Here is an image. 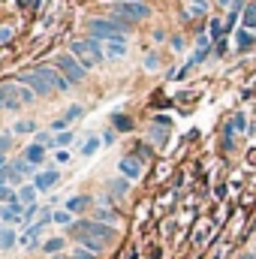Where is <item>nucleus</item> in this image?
I'll use <instances>...</instances> for the list:
<instances>
[{
  "label": "nucleus",
  "instance_id": "12",
  "mask_svg": "<svg viewBox=\"0 0 256 259\" xmlns=\"http://www.w3.org/2000/svg\"><path fill=\"white\" fill-rule=\"evenodd\" d=\"M18 232H15V226H0V253H6V250H12L15 244H18Z\"/></svg>",
  "mask_w": 256,
  "mask_h": 259
},
{
  "label": "nucleus",
  "instance_id": "4",
  "mask_svg": "<svg viewBox=\"0 0 256 259\" xmlns=\"http://www.w3.org/2000/svg\"><path fill=\"white\" fill-rule=\"evenodd\" d=\"M55 66H58V69L66 75V81H69V84H81V81H84V75H88V69L78 64L72 55H58Z\"/></svg>",
  "mask_w": 256,
  "mask_h": 259
},
{
  "label": "nucleus",
  "instance_id": "28",
  "mask_svg": "<svg viewBox=\"0 0 256 259\" xmlns=\"http://www.w3.org/2000/svg\"><path fill=\"white\" fill-rule=\"evenodd\" d=\"M72 139H75V133H72V130L55 133V148H66V145H72Z\"/></svg>",
  "mask_w": 256,
  "mask_h": 259
},
{
  "label": "nucleus",
  "instance_id": "3",
  "mask_svg": "<svg viewBox=\"0 0 256 259\" xmlns=\"http://www.w3.org/2000/svg\"><path fill=\"white\" fill-rule=\"evenodd\" d=\"M72 232H78V235H91V238H97V241H103V244H109V241H115L118 238V229L112 226V223H100V220H75L72 226H69Z\"/></svg>",
  "mask_w": 256,
  "mask_h": 259
},
{
  "label": "nucleus",
  "instance_id": "44",
  "mask_svg": "<svg viewBox=\"0 0 256 259\" xmlns=\"http://www.w3.org/2000/svg\"><path fill=\"white\" fill-rule=\"evenodd\" d=\"M217 3H220V6H229V3H235V0H217Z\"/></svg>",
  "mask_w": 256,
  "mask_h": 259
},
{
  "label": "nucleus",
  "instance_id": "24",
  "mask_svg": "<svg viewBox=\"0 0 256 259\" xmlns=\"http://www.w3.org/2000/svg\"><path fill=\"white\" fill-rule=\"evenodd\" d=\"M115 217H118V214H115L109 205H100V208L94 211V220H100V223H115Z\"/></svg>",
  "mask_w": 256,
  "mask_h": 259
},
{
  "label": "nucleus",
  "instance_id": "43",
  "mask_svg": "<svg viewBox=\"0 0 256 259\" xmlns=\"http://www.w3.org/2000/svg\"><path fill=\"white\" fill-rule=\"evenodd\" d=\"M217 55H226V39H217Z\"/></svg>",
  "mask_w": 256,
  "mask_h": 259
},
{
  "label": "nucleus",
  "instance_id": "30",
  "mask_svg": "<svg viewBox=\"0 0 256 259\" xmlns=\"http://www.w3.org/2000/svg\"><path fill=\"white\" fill-rule=\"evenodd\" d=\"M250 46H253V33H250V30H238V49L247 52Z\"/></svg>",
  "mask_w": 256,
  "mask_h": 259
},
{
  "label": "nucleus",
  "instance_id": "19",
  "mask_svg": "<svg viewBox=\"0 0 256 259\" xmlns=\"http://www.w3.org/2000/svg\"><path fill=\"white\" fill-rule=\"evenodd\" d=\"M103 49H106V58H112V61L127 55V42H103Z\"/></svg>",
  "mask_w": 256,
  "mask_h": 259
},
{
  "label": "nucleus",
  "instance_id": "8",
  "mask_svg": "<svg viewBox=\"0 0 256 259\" xmlns=\"http://www.w3.org/2000/svg\"><path fill=\"white\" fill-rule=\"evenodd\" d=\"M118 169H121V178H127V181H139L142 178V160L133 157V154L118 160Z\"/></svg>",
  "mask_w": 256,
  "mask_h": 259
},
{
  "label": "nucleus",
  "instance_id": "31",
  "mask_svg": "<svg viewBox=\"0 0 256 259\" xmlns=\"http://www.w3.org/2000/svg\"><path fill=\"white\" fill-rule=\"evenodd\" d=\"M15 94H18L21 103H33V100H36V94H33L30 88H24V84H15Z\"/></svg>",
  "mask_w": 256,
  "mask_h": 259
},
{
  "label": "nucleus",
  "instance_id": "41",
  "mask_svg": "<svg viewBox=\"0 0 256 259\" xmlns=\"http://www.w3.org/2000/svg\"><path fill=\"white\" fill-rule=\"evenodd\" d=\"M12 145V139L6 136V133H0V154H6V148Z\"/></svg>",
  "mask_w": 256,
  "mask_h": 259
},
{
  "label": "nucleus",
  "instance_id": "23",
  "mask_svg": "<svg viewBox=\"0 0 256 259\" xmlns=\"http://www.w3.org/2000/svg\"><path fill=\"white\" fill-rule=\"evenodd\" d=\"M241 24H244V30H253L256 27V3L241 9Z\"/></svg>",
  "mask_w": 256,
  "mask_h": 259
},
{
  "label": "nucleus",
  "instance_id": "15",
  "mask_svg": "<svg viewBox=\"0 0 256 259\" xmlns=\"http://www.w3.org/2000/svg\"><path fill=\"white\" fill-rule=\"evenodd\" d=\"M36 196H39V190L33 187V181H30V184H21V187H18V202H21L24 208H27V205H36Z\"/></svg>",
  "mask_w": 256,
  "mask_h": 259
},
{
  "label": "nucleus",
  "instance_id": "45",
  "mask_svg": "<svg viewBox=\"0 0 256 259\" xmlns=\"http://www.w3.org/2000/svg\"><path fill=\"white\" fill-rule=\"evenodd\" d=\"M3 166H6V154H0V169H3Z\"/></svg>",
  "mask_w": 256,
  "mask_h": 259
},
{
  "label": "nucleus",
  "instance_id": "25",
  "mask_svg": "<svg viewBox=\"0 0 256 259\" xmlns=\"http://www.w3.org/2000/svg\"><path fill=\"white\" fill-rule=\"evenodd\" d=\"M130 184L133 181H127V178H115V181H109V190H112V196H127Z\"/></svg>",
  "mask_w": 256,
  "mask_h": 259
},
{
  "label": "nucleus",
  "instance_id": "9",
  "mask_svg": "<svg viewBox=\"0 0 256 259\" xmlns=\"http://www.w3.org/2000/svg\"><path fill=\"white\" fill-rule=\"evenodd\" d=\"M21 217H24V205H21V202L0 205V220H3V226H21Z\"/></svg>",
  "mask_w": 256,
  "mask_h": 259
},
{
  "label": "nucleus",
  "instance_id": "47",
  "mask_svg": "<svg viewBox=\"0 0 256 259\" xmlns=\"http://www.w3.org/2000/svg\"><path fill=\"white\" fill-rule=\"evenodd\" d=\"M250 256H253V259H256V247H253V250H250Z\"/></svg>",
  "mask_w": 256,
  "mask_h": 259
},
{
  "label": "nucleus",
  "instance_id": "27",
  "mask_svg": "<svg viewBox=\"0 0 256 259\" xmlns=\"http://www.w3.org/2000/svg\"><path fill=\"white\" fill-rule=\"evenodd\" d=\"M36 145H42V148H55V133L52 130H42V133H36V139H33Z\"/></svg>",
  "mask_w": 256,
  "mask_h": 259
},
{
  "label": "nucleus",
  "instance_id": "2",
  "mask_svg": "<svg viewBox=\"0 0 256 259\" xmlns=\"http://www.w3.org/2000/svg\"><path fill=\"white\" fill-rule=\"evenodd\" d=\"M109 15L115 18H124L130 24H139V21H148L151 18V6L145 0H115L109 6Z\"/></svg>",
  "mask_w": 256,
  "mask_h": 259
},
{
  "label": "nucleus",
  "instance_id": "34",
  "mask_svg": "<svg viewBox=\"0 0 256 259\" xmlns=\"http://www.w3.org/2000/svg\"><path fill=\"white\" fill-rule=\"evenodd\" d=\"M69 259H100L97 253H91V250H84V247H75L72 253H69Z\"/></svg>",
  "mask_w": 256,
  "mask_h": 259
},
{
  "label": "nucleus",
  "instance_id": "32",
  "mask_svg": "<svg viewBox=\"0 0 256 259\" xmlns=\"http://www.w3.org/2000/svg\"><path fill=\"white\" fill-rule=\"evenodd\" d=\"M223 33H226L223 21H217V18H214V21H211V33H208V36H211V39H223Z\"/></svg>",
  "mask_w": 256,
  "mask_h": 259
},
{
  "label": "nucleus",
  "instance_id": "42",
  "mask_svg": "<svg viewBox=\"0 0 256 259\" xmlns=\"http://www.w3.org/2000/svg\"><path fill=\"white\" fill-rule=\"evenodd\" d=\"M172 49H178V52H181V49H184V39H181V36H172Z\"/></svg>",
  "mask_w": 256,
  "mask_h": 259
},
{
  "label": "nucleus",
  "instance_id": "7",
  "mask_svg": "<svg viewBox=\"0 0 256 259\" xmlns=\"http://www.w3.org/2000/svg\"><path fill=\"white\" fill-rule=\"evenodd\" d=\"M58 181H61V169H42L33 175V187L39 193H49L52 187H58Z\"/></svg>",
  "mask_w": 256,
  "mask_h": 259
},
{
  "label": "nucleus",
  "instance_id": "38",
  "mask_svg": "<svg viewBox=\"0 0 256 259\" xmlns=\"http://www.w3.org/2000/svg\"><path fill=\"white\" fill-rule=\"evenodd\" d=\"M55 163H58V166L69 163V151H66V148H58V154H55Z\"/></svg>",
  "mask_w": 256,
  "mask_h": 259
},
{
  "label": "nucleus",
  "instance_id": "6",
  "mask_svg": "<svg viewBox=\"0 0 256 259\" xmlns=\"http://www.w3.org/2000/svg\"><path fill=\"white\" fill-rule=\"evenodd\" d=\"M36 72H39V75L49 81V88H52V91H69V88H72V84L66 81V75L61 72V69H58V66L39 64V66H36Z\"/></svg>",
  "mask_w": 256,
  "mask_h": 259
},
{
  "label": "nucleus",
  "instance_id": "17",
  "mask_svg": "<svg viewBox=\"0 0 256 259\" xmlns=\"http://www.w3.org/2000/svg\"><path fill=\"white\" fill-rule=\"evenodd\" d=\"M78 247H84V250H91V253H97V256L106 250V244L97 241V238H91V235H78Z\"/></svg>",
  "mask_w": 256,
  "mask_h": 259
},
{
  "label": "nucleus",
  "instance_id": "10",
  "mask_svg": "<svg viewBox=\"0 0 256 259\" xmlns=\"http://www.w3.org/2000/svg\"><path fill=\"white\" fill-rule=\"evenodd\" d=\"M0 109H9V112L21 109V100H18V94H15V84H3V88H0Z\"/></svg>",
  "mask_w": 256,
  "mask_h": 259
},
{
  "label": "nucleus",
  "instance_id": "46",
  "mask_svg": "<svg viewBox=\"0 0 256 259\" xmlns=\"http://www.w3.org/2000/svg\"><path fill=\"white\" fill-rule=\"evenodd\" d=\"M241 259H253V256H250V253H241Z\"/></svg>",
  "mask_w": 256,
  "mask_h": 259
},
{
  "label": "nucleus",
  "instance_id": "39",
  "mask_svg": "<svg viewBox=\"0 0 256 259\" xmlns=\"http://www.w3.org/2000/svg\"><path fill=\"white\" fill-rule=\"evenodd\" d=\"M157 66H160L157 55H148V58H145V69H157Z\"/></svg>",
  "mask_w": 256,
  "mask_h": 259
},
{
  "label": "nucleus",
  "instance_id": "37",
  "mask_svg": "<svg viewBox=\"0 0 256 259\" xmlns=\"http://www.w3.org/2000/svg\"><path fill=\"white\" fill-rule=\"evenodd\" d=\"M52 133H64V130H69V124H66V118H58V121H52Z\"/></svg>",
  "mask_w": 256,
  "mask_h": 259
},
{
  "label": "nucleus",
  "instance_id": "14",
  "mask_svg": "<svg viewBox=\"0 0 256 259\" xmlns=\"http://www.w3.org/2000/svg\"><path fill=\"white\" fill-rule=\"evenodd\" d=\"M91 202H94V199H91V196H84V193H78V196H69V199H66V211H72V214H81V211H88V208H91Z\"/></svg>",
  "mask_w": 256,
  "mask_h": 259
},
{
  "label": "nucleus",
  "instance_id": "13",
  "mask_svg": "<svg viewBox=\"0 0 256 259\" xmlns=\"http://www.w3.org/2000/svg\"><path fill=\"white\" fill-rule=\"evenodd\" d=\"M64 247H66V238H64V235L46 238V241L39 244V250H42V253H49V256H61V253H64Z\"/></svg>",
  "mask_w": 256,
  "mask_h": 259
},
{
  "label": "nucleus",
  "instance_id": "21",
  "mask_svg": "<svg viewBox=\"0 0 256 259\" xmlns=\"http://www.w3.org/2000/svg\"><path fill=\"white\" fill-rule=\"evenodd\" d=\"M100 145H103L100 136H88V139L81 142V154H84V157H94V154L100 151Z\"/></svg>",
  "mask_w": 256,
  "mask_h": 259
},
{
  "label": "nucleus",
  "instance_id": "16",
  "mask_svg": "<svg viewBox=\"0 0 256 259\" xmlns=\"http://www.w3.org/2000/svg\"><path fill=\"white\" fill-rule=\"evenodd\" d=\"M52 223H58V226L69 229V226L75 223V214H72V211H66V208H55V211H52Z\"/></svg>",
  "mask_w": 256,
  "mask_h": 259
},
{
  "label": "nucleus",
  "instance_id": "20",
  "mask_svg": "<svg viewBox=\"0 0 256 259\" xmlns=\"http://www.w3.org/2000/svg\"><path fill=\"white\" fill-rule=\"evenodd\" d=\"M12 166L18 169L21 178H30V181H33V175H36V166H33V163H27L24 157H18V160H12Z\"/></svg>",
  "mask_w": 256,
  "mask_h": 259
},
{
  "label": "nucleus",
  "instance_id": "29",
  "mask_svg": "<svg viewBox=\"0 0 256 259\" xmlns=\"http://www.w3.org/2000/svg\"><path fill=\"white\" fill-rule=\"evenodd\" d=\"M15 133L18 136H30V133H36V121H15Z\"/></svg>",
  "mask_w": 256,
  "mask_h": 259
},
{
  "label": "nucleus",
  "instance_id": "22",
  "mask_svg": "<svg viewBox=\"0 0 256 259\" xmlns=\"http://www.w3.org/2000/svg\"><path fill=\"white\" fill-rule=\"evenodd\" d=\"M12 202H18V187L0 184V205H12Z\"/></svg>",
  "mask_w": 256,
  "mask_h": 259
},
{
  "label": "nucleus",
  "instance_id": "5",
  "mask_svg": "<svg viewBox=\"0 0 256 259\" xmlns=\"http://www.w3.org/2000/svg\"><path fill=\"white\" fill-rule=\"evenodd\" d=\"M18 84H24V88H30L36 97H49L52 94V88H49V81L36 72V69H27V72H18V78H15Z\"/></svg>",
  "mask_w": 256,
  "mask_h": 259
},
{
  "label": "nucleus",
  "instance_id": "36",
  "mask_svg": "<svg viewBox=\"0 0 256 259\" xmlns=\"http://www.w3.org/2000/svg\"><path fill=\"white\" fill-rule=\"evenodd\" d=\"M244 127H247V118H244V115H235V118H232V133H235V130L241 133Z\"/></svg>",
  "mask_w": 256,
  "mask_h": 259
},
{
  "label": "nucleus",
  "instance_id": "35",
  "mask_svg": "<svg viewBox=\"0 0 256 259\" xmlns=\"http://www.w3.org/2000/svg\"><path fill=\"white\" fill-rule=\"evenodd\" d=\"M100 139H103V145H115V139H118V133H115L112 127H106V130H103V136H100Z\"/></svg>",
  "mask_w": 256,
  "mask_h": 259
},
{
  "label": "nucleus",
  "instance_id": "11",
  "mask_svg": "<svg viewBox=\"0 0 256 259\" xmlns=\"http://www.w3.org/2000/svg\"><path fill=\"white\" fill-rule=\"evenodd\" d=\"M46 154H49V148H42V145L30 142V145L24 148V154H21V157H24L27 163H33V166H42V163H46Z\"/></svg>",
  "mask_w": 256,
  "mask_h": 259
},
{
  "label": "nucleus",
  "instance_id": "26",
  "mask_svg": "<svg viewBox=\"0 0 256 259\" xmlns=\"http://www.w3.org/2000/svg\"><path fill=\"white\" fill-rule=\"evenodd\" d=\"M169 127H160V124H154L151 127V142L154 145H166V139H169V133H166Z\"/></svg>",
  "mask_w": 256,
  "mask_h": 259
},
{
  "label": "nucleus",
  "instance_id": "1",
  "mask_svg": "<svg viewBox=\"0 0 256 259\" xmlns=\"http://www.w3.org/2000/svg\"><path fill=\"white\" fill-rule=\"evenodd\" d=\"M69 55L84 66V69H91V66H97V64H103V61H106V49H103V42H100V39H94V36L72 39V42H69Z\"/></svg>",
  "mask_w": 256,
  "mask_h": 259
},
{
  "label": "nucleus",
  "instance_id": "18",
  "mask_svg": "<svg viewBox=\"0 0 256 259\" xmlns=\"http://www.w3.org/2000/svg\"><path fill=\"white\" fill-rule=\"evenodd\" d=\"M112 130H115V133H127V130H133V118L124 115V112L112 115Z\"/></svg>",
  "mask_w": 256,
  "mask_h": 259
},
{
  "label": "nucleus",
  "instance_id": "40",
  "mask_svg": "<svg viewBox=\"0 0 256 259\" xmlns=\"http://www.w3.org/2000/svg\"><path fill=\"white\" fill-rule=\"evenodd\" d=\"M136 157H139V160H148V157H151L148 145H139V148H136Z\"/></svg>",
  "mask_w": 256,
  "mask_h": 259
},
{
  "label": "nucleus",
  "instance_id": "33",
  "mask_svg": "<svg viewBox=\"0 0 256 259\" xmlns=\"http://www.w3.org/2000/svg\"><path fill=\"white\" fill-rule=\"evenodd\" d=\"M81 115H84V109H81V106H69V109H66V124H72V121H78V118H81Z\"/></svg>",
  "mask_w": 256,
  "mask_h": 259
}]
</instances>
